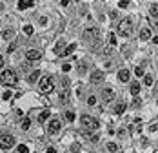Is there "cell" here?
Returning <instances> with one entry per match:
<instances>
[{
    "label": "cell",
    "mask_w": 158,
    "mask_h": 153,
    "mask_svg": "<svg viewBox=\"0 0 158 153\" xmlns=\"http://www.w3.org/2000/svg\"><path fill=\"white\" fill-rule=\"evenodd\" d=\"M0 80L6 84V86H15V84L18 82V75H17V71H13V69H6V71H2Z\"/></svg>",
    "instance_id": "1"
},
{
    "label": "cell",
    "mask_w": 158,
    "mask_h": 153,
    "mask_svg": "<svg viewBox=\"0 0 158 153\" xmlns=\"http://www.w3.org/2000/svg\"><path fill=\"white\" fill-rule=\"evenodd\" d=\"M118 35H122V37H131V35H133V20L125 18V20H122L120 24H118Z\"/></svg>",
    "instance_id": "2"
},
{
    "label": "cell",
    "mask_w": 158,
    "mask_h": 153,
    "mask_svg": "<svg viewBox=\"0 0 158 153\" xmlns=\"http://www.w3.org/2000/svg\"><path fill=\"white\" fill-rule=\"evenodd\" d=\"M80 122H82L84 130H87V131H96L98 130V120H95V118L89 117V115H82Z\"/></svg>",
    "instance_id": "3"
},
{
    "label": "cell",
    "mask_w": 158,
    "mask_h": 153,
    "mask_svg": "<svg viewBox=\"0 0 158 153\" xmlns=\"http://www.w3.org/2000/svg\"><path fill=\"white\" fill-rule=\"evenodd\" d=\"M38 90L42 93H49L53 90V78L51 77H42L40 82H38Z\"/></svg>",
    "instance_id": "4"
},
{
    "label": "cell",
    "mask_w": 158,
    "mask_h": 153,
    "mask_svg": "<svg viewBox=\"0 0 158 153\" xmlns=\"http://www.w3.org/2000/svg\"><path fill=\"white\" fill-rule=\"evenodd\" d=\"M82 38H84V42L98 40V29H96V27H87L86 31L82 33Z\"/></svg>",
    "instance_id": "5"
},
{
    "label": "cell",
    "mask_w": 158,
    "mask_h": 153,
    "mask_svg": "<svg viewBox=\"0 0 158 153\" xmlns=\"http://www.w3.org/2000/svg\"><path fill=\"white\" fill-rule=\"evenodd\" d=\"M13 144H15V139L11 135H2L0 137V148H2V150H11Z\"/></svg>",
    "instance_id": "6"
},
{
    "label": "cell",
    "mask_w": 158,
    "mask_h": 153,
    "mask_svg": "<svg viewBox=\"0 0 158 153\" xmlns=\"http://www.w3.org/2000/svg\"><path fill=\"white\" fill-rule=\"evenodd\" d=\"M60 98H62V102H69V80H67V78H62Z\"/></svg>",
    "instance_id": "7"
},
{
    "label": "cell",
    "mask_w": 158,
    "mask_h": 153,
    "mask_svg": "<svg viewBox=\"0 0 158 153\" xmlns=\"http://www.w3.org/2000/svg\"><path fill=\"white\" fill-rule=\"evenodd\" d=\"M113 98H115V91L109 90V88H104L102 90V100L106 104H109V102H113Z\"/></svg>",
    "instance_id": "8"
},
{
    "label": "cell",
    "mask_w": 158,
    "mask_h": 153,
    "mask_svg": "<svg viewBox=\"0 0 158 153\" xmlns=\"http://www.w3.org/2000/svg\"><path fill=\"white\" fill-rule=\"evenodd\" d=\"M26 57H27V60H29V62H37V60H40L42 53H40V51H37V49H29V51L26 53Z\"/></svg>",
    "instance_id": "9"
},
{
    "label": "cell",
    "mask_w": 158,
    "mask_h": 153,
    "mask_svg": "<svg viewBox=\"0 0 158 153\" xmlns=\"http://www.w3.org/2000/svg\"><path fill=\"white\" fill-rule=\"evenodd\" d=\"M89 80H91V84H100V82H104V73H102V71H93Z\"/></svg>",
    "instance_id": "10"
},
{
    "label": "cell",
    "mask_w": 158,
    "mask_h": 153,
    "mask_svg": "<svg viewBox=\"0 0 158 153\" xmlns=\"http://www.w3.org/2000/svg\"><path fill=\"white\" fill-rule=\"evenodd\" d=\"M60 128H62V124H60V120H51L49 122V133H58L60 131Z\"/></svg>",
    "instance_id": "11"
},
{
    "label": "cell",
    "mask_w": 158,
    "mask_h": 153,
    "mask_svg": "<svg viewBox=\"0 0 158 153\" xmlns=\"http://www.w3.org/2000/svg\"><path fill=\"white\" fill-rule=\"evenodd\" d=\"M129 71H127V69H122L120 73H118V78H120V82H127V80H129Z\"/></svg>",
    "instance_id": "12"
},
{
    "label": "cell",
    "mask_w": 158,
    "mask_h": 153,
    "mask_svg": "<svg viewBox=\"0 0 158 153\" xmlns=\"http://www.w3.org/2000/svg\"><path fill=\"white\" fill-rule=\"evenodd\" d=\"M75 49H76V44H69V46L64 49V57H69L73 51H75Z\"/></svg>",
    "instance_id": "13"
},
{
    "label": "cell",
    "mask_w": 158,
    "mask_h": 153,
    "mask_svg": "<svg viewBox=\"0 0 158 153\" xmlns=\"http://www.w3.org/2000/svg\"><path fill=\"white\" fill-rule=\"evenodd\" d=\"M31 6H33L31 0H22V2H18V9H27V7H31Z\"/></svg>",
    "instance_id": "14"
},
{
    "label": "cell",
    "mask_w": 158,
    "mask_h": 153,
    "mask_svg": "<svg viewBox=\"0 0 158 153\" xmlns=\"http://www.w3.org/2000/svg\"><path fill=\"white\" fill-rule=\"evenodd\" d=\"M47 117H49V110L40 111V115H38V122H46V120H47Z\"/></svg>",
    "instance_id": "15"
},
{
    "label": "cell",
    "mask_w": 158,
    "mask_h": 153,
    "mask_svg": "<svg viewBox=\"0 0 158 153\" xmlns=\"http://www.w3.org/2000/svg\"><path fill=\"white\" fill-rule=\"evenodd\" d=\"M140 38H142V40H149V38H151V31H149V29H142V31H140Z\"/></svg>",
    "instance_id": "16"
},
{
    "label": "cell",
    "mask_w": 158,
    "mask_h": 153,
    "mask_svg": "<svg viewBox=\"0 0 158 153\" xmlns=\"http://www.w3.org/2000/svg\"><path fill=\"white\" fill-rule=\"evenodd\" d=\"M125 104H124V102H122V104H116V108H115V113H116V115H122V113H124L125 111Z\"/></svg>",
    "instance_id": "17"
},
{
    "label": "cell",
    "mask_w": 158,
    "mask_h": 153,
    "mask_svg": "<svg viewBox=\"0 0 158 153\" xmlns=\"http://www.w3.org/2000/svg\"><path fill=\"white\" fill-rule=\"evenodd\" d=\"M131 93H133V95H138V93H140V84H138V82H135V84H133V86H131Z\"/></svg>",
    "instance_id": "18"
},
{
    "label": "cell",
    "mask_w": 158,
    "mask_h": 153,
    "mask_svg": "<svg viewBox=\"0 0 158 153\" xmlns=\"http://www.w3.org/2000/svg\"><path fill=\"white\" fill-rule=\"evenodd\" d=\"M38 77H40V71H33L31 75H29L27 80H29V82H35V80H38Z\"/></svg>",
    "instance_id": "19"
},
{
    "label": "cell",
    "mask_w": 158,
    "mask_h": 153,
    "mask_svg": "<svg viewBox=\"0 0 158 153\" xmlns=\"http://www.w3.org/2000/svg\"><path fill=\"white\" fill-rule=\"evenodd\" d=\"M107 150H109V151H113V153H115V151H118V146L115 144V142H107Z\"/></svg>",
    "instance_id": "20"
},
{
    "label": "cell",
    "mask_w": 158,
    "mask_h": 153,
    "mask_svg": "<svg viewBox=\"0 0 158 153\" xmlns=\"http://www.w3.org/2000/svg\"><path fill=\"white\" fill-rule=\"evenodd\" d=\"M29 126H31V120H29V118H24L22 120V130H29Z\"/></svg>",
    "instance_id": "21"
},
{
    "label": "cell",
    "mask_w": 158,
    "mask_h": 153,
    "mask_svg": "<svg viewBox=\"0 0 158 153\" xmlns=\"http://www.w3.org/2000/svg\"><path fill=\"white\" fill-rule=\"evenodd\" d=\"M64 44H66V42H64V40H58V44H56V47H55V53H60V51H62Z\"/></svg>",
    "instance_id": "22"
},
{
    "label": "cell",
    "mask_w": 158,
    "mask_h": 153,
    "mask_svg": "<svg viewBox=\"0 0 158 153\" xmlns=\"http://www.w3.org/2000/svg\"><path fill=\"white\" fill-rule=\"evenodd\" d=\"M144 82L147 84V86H153V82H155V80H153L151 75H145V77H144Z\"/></svg>",
    "instance_id": "23"
},
{
    "label": "cell",
    "mask_w": 158,
    "mask_h": 153,
    "mask_svg": "<svg viewBox=\"0 0 158 153\" xmlns=\"http://www.w3.org/2000/svg\"><path fill=\"white\" fill-rule=\"evenodd\" d=\"M18 153H29V148L26 144H20L18 146Z\"/></svg>",
    "instance_id": "24"
},
{
    "label": "cell",
    "mask_w": 158,
    "mask_h": 153,
    "mask_svg": "<svg viewBox=\"0 0 158 153\" xmlns=\"http://www.w3.org/2000/svg\"><path fill=\"white\" fill-rule=\"evenodd\" d=\"M87 104H89V106H96V97L91 95L89 98H87Z\"/></svg>",
    "instance_id": "25"
},
{
    "label": "cell",
    "mask_w": 158,
    "mask_h": 153,
    "mask_svg": "<svg viewBox=\"0 0 158 153\" xmlns=\"http://www.w3.org/2000/svg\"><path fill=\"white\" fill-rule=\"evenodd\" d=\"M2 37H4V38H11V37H13V29H6V31L2 33Z\"/></svg>",
    "instance_id": "26"
},
{
    "label": "cell",
    "mask_w": 158,
    "mask_h": 153,
    "mask_svg": "<svg viewBox=\"0 0 158 153\" xmlns=\"http://www.w3.org/2000/svg\"><path fill=\"white\" fill-rule=\"evenodd\" d=\"M66 118H67L69 122H73V120H75V113H73V111H67V113H66Z\"/></svg>",
    "instance_id": "27"
},
{
    "label": "cell",
    "mask_w": 158,
    "mask_h": 153,
    "mask_svg": "<svg viewBox=\"0 0 158 153\" xmlns=\"http://www.w3.org/2000/svg\"><path fill=\"white\" fill-rule=\"evenodd\" d=\"M24 33L26 35H33V26H24Z\"/></svg>",
    "instance_id": "28"
},
{
    "label": "cell",
    "mask_w": 158,
    "mask_h": 153,
    "mask_svg": "<svg viewBox=\"0 0 158 153\" xmlns=\"http://www.w3.org/2000/svg\"><path fill=\"white\" fill-rule=\"evenodd\" d=\"M109 44H111V46H115V44H116V35H115V33H111V35H109Z\"/></svg>",
    "instance_id": "29"
},
{
    "label": "cell",
    "mask_w": 158,
    "mask_h": 153,
    "mask_svg": "<svg viewBox=\"0 0 158 153\" xmlns=\"http://www.w3.org/2000/svg\"><path fill=\"white\" fill-rule=\"evenodd\" d=\"M135 73H136V77H142V75H144V69H142V67H136Z\"/></svg>",
    "instance_id": "30"
},
{
    "label": "cell",
    "mask_w": 158,
    "mask_h": 153,
    "mask_svg": "<svg viewBox=\"0 0 158 153\" xmlns=\"http://www.w3.org/2000/svg\"><path fill=\"white\" fill-rule=\"evenodd\" d=\"M2 98H4V100H7V98H11V91H4Z\"/></svg>",
    "instance_id": "31"
},
{
    "label": "cell",
    "mask_w": 158,
    "mask_h": 153,
    "mask_svg": "<svg viewBox=\"0 0 158 153\" xmlns=\"http://www.w3.org/2000/svg\"><path fill=\"white\" fill-rule=\"evenodd\" d=\"M156 4H155V6H153V9H151V15H153V18H156Z\"/></svg>",
    "instance_id": "32"
},
{
    "label": "cell",
    "mask_w": 158,
    "mask_h": 153,
    "mask_svg": "<svg viewBox=\"0 0 158 153\" xmlns=\"http://www.w3.org/2000/svg\"><path fill=\"white\" fill-rule=\"evenodd\" d=\"M129 6V2H118V7H127Z\"/></svg>",
    "instance_id": "33"
},
{
    "label": "cell",
    "mask_w": 158,
    "mask_h": 153,
    "mask_svg": "<svg viewBox=\"0 0 158 153\" xmlns=\"http://www.w3.org/2000/svg\"><path fill=\"white\" fill-rule=\"evenodd\" d=\"M136 106H140V98H135V102H133V108H136Z\"/></svg>",
    "instance_id": "34"
},
{
    "label": "cell",
    "mask_w": 158,
    "mask_h": 153,
    "mask_svg": "<svg viewBox=\"0 0 158 153\" xmlns=\"http://www.w3.org/2000/svg\"><path fill=\"white\" fill-rule=\"evenodd\" d=\"M62 69H64V71H69V69H71V66H69V64H64Z\"/></svg>",
    "instance_id": "35"
},
{
    "label": "cell",
    "mask_w": 158,
    "mask_h": 153,
    "mask_svg": "<svg viewBox=\"0 0 158 153\" xmlns=\"http://www.w3.org/2000/svg\"><path fill=\"white\" fill-rule=\"evenodd\" d=\"M47 153H56V150L55 148H47Z\"/></svg>",
    "instance_id": "36"
},
{
    "label": "cell",
    "mask_w": 158,
    "mask_h": 153,
    "mask_svg": "<svg viewBox=\"0 0 158 153\" xmlns=\"http://www.w3.org/2000/svg\"><path fill=\"white\" fill-rule=\"evenodd\" d=\"M2 66H4V58L0 57V67H2Z\"/></svg>",
    "instance_id": "37"
},
{
    "label": "cell",
    "mask_w": 158,
    "mask_h": 153,
    "mask_svg": "<svg viewBox=\"0 0 158 153\" xmlns=\"http://www.w3.org/2000/svg\"><path fill=\"white\" fill-rule=\"evenodd\" d=\"M0 13H2V4H0Z\"/></svg>",
    "instance_id": "38"
}]
</instances>
